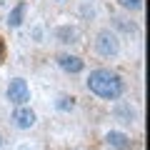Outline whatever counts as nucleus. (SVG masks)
Returning <instances> with one entry per match:
<instances>
[{
	"mask_svg": "<svg viewBox=\"0 0 150 150\" xmlns=\"http://www.w3.org/2000/svg\"><path fill=\"white\" fill-rule=\"evenodd\" d=\"M88 90L95 93L103 100H115L123 95V80L118 73H112L108 68H95L88 78Z\"/></svg>",
	"mask_w": 150,
	"mask_h": 150,
	"instance_id": "obj_1",
	"label": "nucleus"
},
{
	"mask_svg": "<svg viewBox=\"0 0 150 150\" xmlns=\"http://www.w3.org/2000/svg\"><path fill=\"white\" fill-rule=\"evenodd\" d=\"M8 100L15 103L18 108L25 105V103L30 100V88H28V83L23 80V78H15V80H10V85H8Z\"/></svg>",
	"mask_w": 150,
	"mask_h": 150,
	"instance_id": "obj_2",
	"label": "nucleus"
},
{
	"mask_svg": "<svg viewBox=\"0 0 150 150\" xmlns=\"http://www.w3.org/2000/svg\"><path fill=\"white\" fill-rule=\"evenodd\" d=\"M95 48H98V53H100V55L110 58V55H118V50H120V43H118V38L112 35L110 30H103V33H98Z\"/></svg>",
	"mask_w": 150,
	"mask_h": 150,
	"instance_id": "obj_3",
	"label": "nucleus"
},
{
	"mask_svg": "<svg viewBox=\"0 0 150 150\" xmlns=\"http://www.w3.org/2000/svg\"><path fill=\"white\" fill-rule=\"evenodd\" d=\"M13 123H15L20 130H28V128L35 125V112H33L30 108L20 105V108H15V112H13Z\"/></svg>",
	"mask_w": 150,
	"mask_h": 150,
	"instance_id": "obj_4",
	"label": "nucleus"
},
{
	"mask_svg": "<svg viewBox=\"0 0 150 150\" xmlns=\"http://www.w3.org/2000/svg\"><path fill=\"white\" fill-rule=\"evenodd\" d=\"M105 140H108V145L115 148V150H130L133 148V140H130L125 133H118V130H110Z\"/></svg>",
	"mask_w": 150,
	"mask_h": 150,
	"instance_id": "obj_5",
	"label": "nucleus"
},
{
	"mask_svg": "<svg viewBox=\"0 0 150 150\" xmlns=\"http://www.w3.org/2000/svg\"><path fill=\"white\" fill-rule=\"evenodd\" d=\"M58 65L63 70H68V73H80L83 68H85V63H83L78 55H60L58 58Z\"/></svg>",
	"mask_w": 150,
	"mask_h": 150,
	"instance_id": "obj_6",
	"label": "nucleus"
},
{
	"mask_svg": "<svg viewBox=\"0 0 150 150\" xmlns=\"http://www.w3.org/2000/svg\"><path fill=\"white\" fill-rule=\"evenodd\" d=\"M23 15H25V3L20 0V3H18V5L10 10V15H8V23H10V28H18V25H20V23H23Z\"/></svg>",
	"mask_w": 150,
	"mask_h": 150,
	"instance_id": "obj_7",
	"label": "nucleus"
},
{
	"mask_svg": "<svg viewBox=\"0 0 150 150\" xmlns=\"http://www.w3.org/2000/svg\"><path fill=\"white\" fill-rule=\"evenodd\" d=\"M123 8H128V10H138L140 5H143V0H118Z\"/></svg>",
	"mask_w": 150,
	"mask_h": 150,
	"instance_id": "obj_8",
	"label": "nucleus"
},
{
	"mask_svg": "<svg viewBox=\"0 0 150 150\" xmlns=\"http://www.w3.org/2000/svg\"><path fill=\"white\" fill-rule=\"evenodd\" d=\"M60 108H63V110H68V108H73L75 103H73V98H60V103H58Z\"/></svg>",
	"mask_w": 150,
	"mask_h": 150,
	"instance_id": "obj_9",
	"label": "nucleus"
},
{
	"mask_svg": "<svg viewBox=\"0 0 150 150\" xmlns=\"http://www.w3.org/2000/svg\"><path fill=\"white\" fill-rule=\"evenodd\" d=\"M3 58H5V40L0 38V63H3Z\"/></svg>",
	"mask_w": 150,
	"mask_h": 150,
	"instance_id": "obj_10",
	"label": "nucleus"
},
{
	"mask_svg": "<svg viewBox=\"0 0 150 150\" xmlns=\"http://www.w3.org/2000/svg\"><path fill=\"white\" fill-rule=\"evenodd\" d=\"M0 145H3V135H0Z\"/></svg>",
	"mask_w": 150,
	"mask_h": 150,
	"instance_id": "obj_11",
	"label": "nucleus"
}]
</instances>
